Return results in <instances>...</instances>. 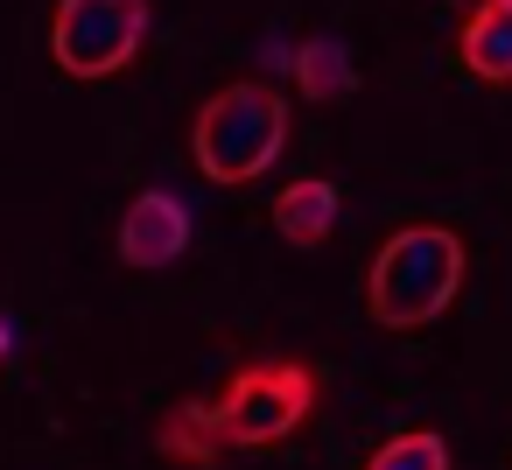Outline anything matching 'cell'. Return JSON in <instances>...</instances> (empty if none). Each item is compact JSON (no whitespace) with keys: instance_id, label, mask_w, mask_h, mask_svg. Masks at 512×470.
I'll use <instances>...</instances> for the list:
<instances>
[{"instance_id":"obj_1","label":"cell","mask_w":512,"mask_h":470,"mask_svg":"<svg viewBox=\"0 0 512 470\" xmlns=\"http://www.w3.org/2000/svg\"><path fill=\"white\" fill-rule=\"evenodd\" d=\"M463 239L449 225H400L365 274V309L379 330H428L463 288Z\"/></svg>"},{"instance_id":"obj_2","label":"cell","mask_w":512,"mask_h":470,"mask_svg":"<svg viewBox=\"0 0 512 470\" xmlns=\"http://www.w3.org/2000/svg\"><path fill=\"white\" fill-rule=\"evenodd\" d=\"M288 148V99L267 78H239L225 92H211L190 120V155L211 183H253L281 162Z\"/></svg>"},{"instance_id":"obj_3","label":"cell","mask_w":512,"mask_h":470,"mask_svg":"<svg viewBox=\"0 0 512 470\" xmlns=\"http://www.w3.org/2000/svg\"><path fill=\"white\" fill-rule=\"evenodd\" d=\"M316 393L323 386L302 358H260L225 379V393L211 400V421H218L225 449H267V442H288L316 414Z\"/></svg>"},{"instance_id":"obj_4","label":"cell","mask_w":512,"mask_h":470,"mask_svg":"<svg viewBox=\"0 0 512 470\" xmlns=\"http://www.w3.org/2000/svg\"><path fill=\"white\" fill-rule=\"evenodd\" d=\"M148 43V0H57L50 57L64 78H113Z\"/></svg>"},{"instance_id":"obj_5","label":"cell","mask_w":512,"mask_h":470,"mask_svg":"<svg viewBox=\"0 0 512 470\" xmlns=\"http://www.w3.org/2000/svg\"><path fill=\"white\" fill-rule=\"evenodd\" d=\"M120 260L134 274H155V267H176L190 253V204L176 190H141L127 211H120Z\"/></svg>"},{"instance_id":"obj_6","label":"cell","mask_w":512,"mask_h":470,"mask_svg":"<svg viewBox=\"0 0 512 470\" xmlns=\"http://www.w3.org/2000/svg\"><path fill=\"white\" fill-rule=\"evenodd\" d=\"M456 64L477 85H512V0H477L456 36Z\"/></svg>"},{"instance_id":"obj_7","label":"cell","mask_w":512,"mask_h":470,"mask_svg":"<svg viewBox=\"0 0 512 470\" xmlns=\"http://www.w3.org/2000/svg\"><path fill=\"white\" fill-rule=\"evenodd\" d=\"M155 456L162 463H183V470H211L225 456V435L211 421V400H176L155 428Z\"/></svg>"},{"instance_id":"obj_8","label":"cell","mask_w":512,"mask_h":470,"mask_svg":"<svg viewBox=\"0 0 512 470\" xmlns=\"http://www.w3.org/2000/svg\"><path fill=\"white\" fill-rule=\"evenodd\" d=\"M274 232L288 246H323L337 232V183L330 176H302L274 197Z\"/></svg>"},{"instance_id":"obj_9","label":"cell","mask_w":512,"mask_h":470,"mask_svg":"<svg viewBox=\"0 0 512 470\" xmlns=\"http://www.w3.org/2000/svg\"><path fill=\"white\" fill-rule=\"evenodd\" d=\"M295 92L302 99H316V106H337V99H351V85H358V71H351V50L337 43V36H309V43H295Z\"/></svg>"},{"instance_id":"obj_10","label":"cell","mask_w":512,"mask_h":470,"mask_svg":"<svg viewBox=\"0 0 512 470\" xmlns=\"http://www.w3.org/2000/svg\"><path fill=\"white\" fill-rule=\"evenodd\" d=\"M365 470H449V442L435 428H407L365 456Z\"/></svg>"},{"instance_id":"obj_11","label":"cell","mask_w":512,"mask_h":470,"mask_svg":"<svg viewBox=\"0 0 512 470\" xmlns=\"http://www.w3.org/2000/svg\"><path fill=\"white\" fill-rule=\"evenodd\" d=\"M0 358H8V323H0Z\"/></svg>"}]
</instances>
